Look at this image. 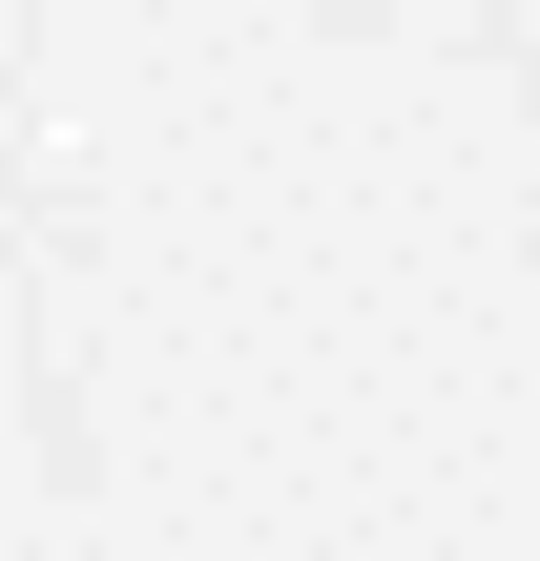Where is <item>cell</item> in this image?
I'll list each match as a JSON object with an SVG mask.
<instances>
[]
</instances>
